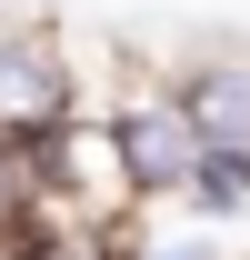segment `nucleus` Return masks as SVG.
<instances>
[{
	"label": "nucleus",
	"mask_w": 250,
	"mask_h": 260,
	"mask_svg": "<svg viewBox=\"0 0 250 260\" xmlns=\"http://www.w3.org/2000/svg\"><path fill=\"white\" fill-rule=\"evenodd\" d=\"M110 140H120L130 200H170V190H190V170H200V130H190L180 90H170V80H140V70H130V90L110 100Z\"/></svg>",
	"instance_id": "nucleus-1"
},
{
	"label": "nucleus",
	"mask_w": 250,
	"mask_h": 260,
	"mask_svg": "<svg viewBox=\"0 0 250 260\" xmlns=\"http://www.w3.org/2000/svg\"><path fill=\"white\" fill-rule=\"evenodd\" d=\"M170 90H180L200 150H250V50H210V60H190Z\"/></svg>",
	"instance_id": "nucleus-3"
},
{
	"label": "nucleus",
	"mask_w": 250,
	"mask_h": 260,
	"mask_svg": "<svg viewBox=\"0 0 250 260\" xmlns=\"http://www.w3.org/2000/svg\"><path fill=\"white\" fill-rule=\"evenodd\" d=\"M190 200H200V210H250V150H200Z\"/></svg>",
	"instance_id": "nucleus-4"
},
{
	"label": "nucleus",
	"mask_w": 250,
	"mask_h": 260,
	"mask_svg": "<svg viewBox=\"0 0 250 260\" xmlns=\"http://www.w3.org/2000/svg\"><path fill=\"white\" fill-rule=\"evenodd\" d=\"M70 120V80H60V50L50 30H0V140H50Z\"/></svg>",
	"instance_id": "nucleus-2"
}]
</instances>
